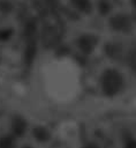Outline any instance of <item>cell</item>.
<instances>
[{
    "mask_svg": "<svg viewBox=\"0 0 136 148\" xmlns=\"http://www.w3.org/2000/svg\"><path fill=\"white\" fill-rule=\"evenodd\" d=\"M101 83H103V90L108 95H113L120 89L122 80L115 71H107L103 76Z\"/></svg>",
    "mask_w": 136,
    "mask_h": 148,
    "instance_id": "6da1fadb",
    "label": "cell"
},
{
    "mask_svg": "<svg viewBox=\"0 0 136 148\" xmlns=\"http://www.w3.org/2000/svg\"><path fill=\"white\" fill-rule=\"evenodd\" d=\"M27 123L22 117H15L12 121V131L16 136H21L25 133Z\"/></svg>",
    "mask_w": 136,
    "mask_h": 148,
    "instance_id": "7a4b0ae2",
    "label": "cell"
},
{
    "mask_svg": "<svg viewBox=\"0 0 136 148\" xmlns=\"http://www.w3.org/2000/svg\"><path fill=\"white\" fill-rule=\"evenodd\" d=\"M33 135L38 141H46L50 139V132L43 126L35 127L33 128Z\"/></svg>",
    "mask_w": 136,
    "mask_h": 148,
    "instance_id": "3957f363",
    "label": "cell"
},
{
    "mask_svg": "<svg viewBox=\"0 0 136 148\" xmlns=\"http://www.w3.org/2000/svg\"><path fill=\"white\" fill-rule=\"evenodd\" d=\"M35 54H36V44H35V42H31V43L28 44V46L25 49V52H24L25 62L27 64H31L33 58H35Z\"/></svg>",
    "mask_w": 136,
    "mask_h": 148,
    "instance_id": "277c9868",
    "label": "cell"
},
{
    "mask_svg": "<svg viewBox=\"0 0 136 148\" xmlns=\"http://www.w3.org/2000/svg\"><path fill=\"white\" fill-rule=\"evenodd\" d=\"M0 148H15V141L12 136L0 138Z\"/></svg>",
    "mask_w": 136,
    "mask_h": 148,
    "instance_id": "5b68a950",
    "label": "cell"
},
{
    "mask_svg": "<svg viewBox=\"0 0 136 148\" xmlns=\"http://www.w3.org/2000/svg\"><path fill=\"white\" fill-rule=\"evenodd\" d=\"M73 3L80 8L81 10H85L89 8V1L88 0H73Z\"/></svg>",
    "mask_w": 136,
    "mask_h": 148,
    "instance_id": "8992f818",
    "label": "cell"
},
{
    "mask_svg": "<svg viewBox=\"0 0 136 148\" xmlns=\"http://www.w3.org/2000/svg\"><path fill=\"white\" fill-rule=\"evenodd\" d=\"M12 34H13V31L10 29L2 30V31H0V39H8Z\"/></svg>",
    "mask_w": 136,
    "mask_h": 148,
    "instance_id": "52a82bcc",
    "label": "cell"
},
{
    "mask_svg": "<svg viewBox=\"0 0 136 148\" xmlns=\"http://www.w3.org/2000/svg\"><path fill=\"white\" fill-rule=\"evenodd\" d=\"M23 148H31V147H28V146H25V147H23Z\"/></svg>",
    "mask_w": 136,
    "mask_h": 148,
    "instance_id": "ba28073f",
    "label": "cell"
}]
</instances>
